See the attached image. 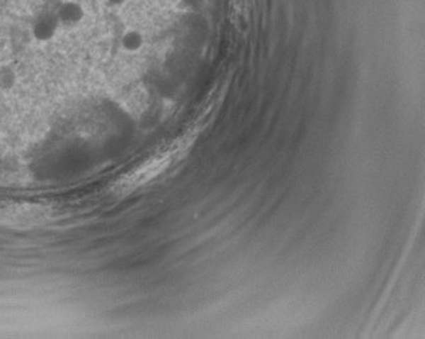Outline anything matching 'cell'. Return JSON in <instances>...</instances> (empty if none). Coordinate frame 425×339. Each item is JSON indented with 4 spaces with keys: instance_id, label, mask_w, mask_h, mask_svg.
<instances>
[{
    "instance_id": "6da1fadb",
    "label": "cell",
    "mask_w": 425,
    "mask_h": 339,
    "mask_svg": "<svg viewBox=\"0 0 425 339\" xmlns=\"http://www.w3.org/2000/svg\"><path fill=\"white\" fill-rule=\"evenodd\" d=\"M52 217L53 210L46 205L28 202L0 204V225L6 228H34Z\"/></svg>"
},
{
    "instance_id": "7a4b0ae2",
    "label": "cell",
    "mask_w": 425,
    "mask_h": 339,
    "mask_svg": "<svg viewBox=\"0 0 425 339\" xmlns=\"http://www.w3.org/2000/svg\"><path fill=\"white\" fill-rule=\"evenodd\" d=\"M58 25L57 15H42L34 25V35L40 40H49Z\"/></svg>"
},
{
    "instance_id": "3957f363",
    "label": "cell",
    "mask_w": 425,
    "mask_h": 339,
    "mask_svg": "<svg viewBox=\"0 0 425 339\" xmlns=\"http://www.w3.org/2000/svg\"><path fill=\"white\" fill-rule=\"evenodd\" d=\"M58 18V22H65V23H74L80 21L81 15H82V9L77 3H65L58 13H55Z\"/></svg>"
},
{
    "instance_id": "277c9868",
    "label": "cell",
    "mask_w": 425,
    "mask_h": 339,
    "mask_svg": "<svg viewBox=\"0 0 425 339\" xmlns=\"http://www.w3.org/2000/svg\"><path fill=\"white\" fill-rule=\"evenodd\" d=\"M123 46L128 50H136L142 46V37L139 33H127L123 37Z\"/></svg>"
}]
</instances>
